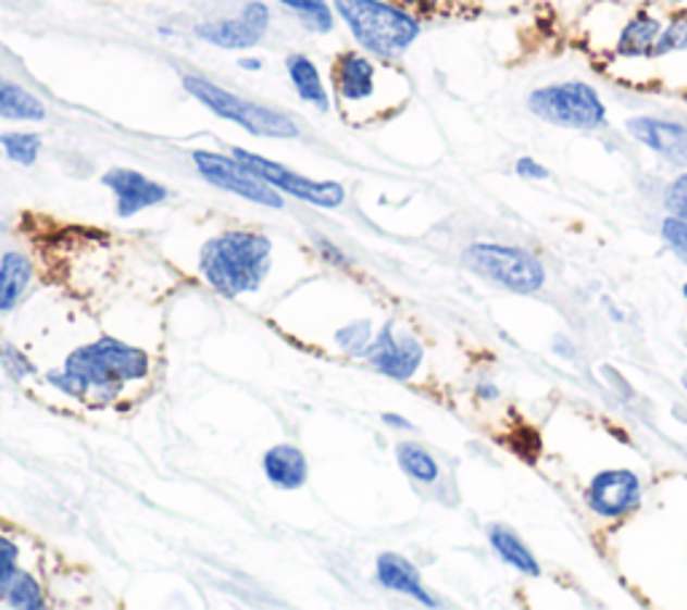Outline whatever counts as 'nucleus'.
Listing matches in <instances>:
<instances>
[{"instance_id": "nucleus-1", "label": "nucleus", "mask_w": 687, "mask_h": 610, "mask_svg": "<svg viewBox=\"0 0 687 610\" xmlns=\"http://www.w3.org/2000/svg\"><path fill=\"white\" fill-rule=\"evenodd\" d=\"M334 92L349 124H371L400 111L409 97V82L392 62L369 51H344L336 57Z\"/></svg>"}, {"instance_id": "nucleus-2", "label": "nucleus", "mask_w": 687, "mask_h": 610, "mask_svg": "<svg viewBox=\"0 0 687 610\" xmlns=\"http://www.w3.org/2000/svg\"><path fill=\"white\" fill-rule=\"evenodd\" d=\"M148 366L151 363L140 347L105 336L71 352L62 374H51V382L89 403H108L124 385L146 379Z\"/></svg>"}, {"instance_id": "nucleus-3", "label": "nucleus", "mask_w": 687, "mask_h": 610, "mask_svg": "<svg viewBox=\"0 0 687 610\" xmlns=\"http://www.w3.org/2000/svg\"><path fill=\"white\" fill-rule=\"evenodd\" d=\"M272 264V242L258 232H223L202 248V275L221 296L255 290Z\"/></svg>"}, {"instance_id": "nucleus-4", "label": "nucleus", "mask_w": 687, "mask_h": 610, "mask_svg": "<svg viewBox=\"0 0 687 610\" xmlns=\"http://www.w3.org/2000/svg\"><path fill=\"white\" fill-rule=\"evenodd\" d=\"M334 5L360 49L379 60L395 62L422 36V20L405 5L389 0H334Z\"/></svg>"}, {"instance_id": "nucleus-5", "label": "nucleus", "mask_w": 687, "mask_h": 610, "mask_svg": "<svg viewBox=\"0 0 687 610\" xmlns=\"http://www.w3.org/2000/svg\"><path fill=\"white\" fill-rule=\"evenodd\" d=\"M526 111L551 127L575 129V133H597L610 122L607 102L597 87L588 82H553L535 87L526 95Z\"/></svg>"}, {"instance_id": "nucleus-6", "label": "nucleus", "mask_w": 687, "mask_h": 610, "mask_svg": "<svg viewBox=\"0 0 687 610\" xmlns=\"http://www.w3.org/2000/svg\"><path fill=\"white\" fill-rule=\"evenodd\" d=\"M183 89L193 100L202 102L208 111H213L215 116L239 124V127L248 129L250 135H258V138H299V124L288 113L261 105V102L245 100V97L228 92V89L217 87V84L208 82V78L183 76Z\"/></svg>"}, {"instance_id": "nucleus-7", "label": "nucleus", "mask_w": 687, "mask_h": 610, "mask_svg": "<svg viewBox=\"0 0 687 610\" xmlns=\"http://www.w3.org/2000/svg\"><path fill=\"white\" fill-rule=\"evenodd\" d=\"M465 264L484 281H491L513 294H537L546 285V266L529 250L513 245L475 242L467 248Z\"/></svg>"}, {"instance_id": "nucleus-8", "label": "nucleus", "mask_w": 687, "mask_h": 610, "mask_svg": "<svg viewBox=\"0 0 687 610\" xmlns=\"http://www.w3.org/2000/svg\"><path fill=\"white\" fill-rule=\"evenodd\" d=\"M193 164H197L199 175H202L208 184L215 188H223L228 194H237V197L248 199V202L263 204V208L283 210V197L277 194V188L266 184L263 178H258L250 167H245L237 157H223V153L213 151H193L191 153Z\"/></svg>"}, {"instance_id": "nucleus-9", "label": "nucleus", "mask_w": 687, "mask_h": 610, "mask_svg": "<svg viewBox=\"0 0 687 610\" xmlns=\"http://www.w3.org/2000/svg\"><path fill=\"white\" fill-rule=\"evenodd\" d=\"M234 157L250 167L258 178H263L266 184H272L279 191L290 194V197L301 199V202L317 204V208H339L344 202V186L334 184V180H312L303 178V175L293 173V170L283 167V164L272 162L266 157H258V153L245 151V148H234Z\"/></svg>"}, {"instance_id": "nucleus-10", "label": "nucleus", "mask_w": 687, "mask_h": 610, "mask_svg": "<svg viewBox=\"0 0 687 610\" xmlns=\"http://www.w3.org/2000/svg\"><path fill=\"white\" fill-rule=\"evenodd\" d=\"M268 25H272V11L261 0L245 5L239 16L232 20H213L202 22L193 27V36L204 43H213L217 49H253L266 36Z\"/></svg>"}, {"instance_id": "nucleus-11", "label": "nucleus", "mask_w": 687, "mask_h": 610, "mask_svg": "<svg viewBox=\"0 0 687 610\" xmlns=\"http://www.w3.org/2000/svg\"><path fill=\"white\" fill-rule=\"evenodd\" d=\"M363 356L376 372L392 376V379L398 382H409L411 376L420 372L425 350H422L416 336L400 334V331L395 328V323H387V326L376 334V339L369 341Z\"/></svg>"}, {"instance_id": "nucleus-12", "label": "nucleus", "mask_w": 687, "mask_h": 610, "mask_svg": "<svg viewBox=\"0 0 687 610\" xmlns=\"http://www.w3.org/2000/svg\"><path fill=\"white\" fill-rule=\"evenodd\" d=\"M588 509L604 519H623L642 503V478L628 469L601 471L591 478L586 493Z\"/></svg>"}, {"instance_id": "nucleus-13", "label": "nucleus", "mask_w": 687, "mask_h": 610, "mask_svg": "<svg viewBox=\"0 0 687 610\" xmlns=\"http://www.w3.org/2000/svg\"><path fill=\"white\" fill-rule=\"evenodd\" d=\"M626 133L655 157L687 170V124L661 116H632Z\"/></svg>"}, {"instance_id": "nucleus-14", "label": "nucleus", "mask_w": 687, "mask_h": 610, "mask_svg": "<svg viewBox=\"0 0 687 610\" xmlns=\"http://www.w3.org/2000/svg\"><path fill=\"white\" fill-rule=\"evenodd\" d=\"M102 184L113 191L116 197V213L122 219H132L140 210L153 208V204H162L167 199V188L157 180H151L148 175L137 173V170L127 167H113L102 175Z\"/></svg>"}, {"instance_id": "nucleus-15", "label": "nucleus", "mask_w": 687, "mask_h": 610, "mask_svg": "<svg viewBox=\"0 0 687 610\" xmlns=\"http://www.w3.org/2000/svg\"><path fill=\"white\" fill-rule=\"evenodd\" d=\"M376 578H379V584L389 592L411 597V600L422 602L425 608H440V600H435V597L425 589V584H422L420 570L405 560V557L392 555V551L382 555L379 562H376Z\"/></svg>"}, {"instance_id": "nucleus-16", "label": "nucleus", "mask_w": 687, "mask_h": 610, "mask_svg": "<svg viewBox=\"0 0 687 610\" xmlns=\"http://www.w3.org/2000/svg\"><path fill=\"white\" fill-rule=\"evenodd\" d=\"M663 22L666 20H661L652 11L639 9L637 14H632L623 22L621 33L615 38V54L623 57V60H650L652 47H655L658 36L663 30Z\"/></svg>"}, {"instance_id": "nucleus-17", "label": "nucleus", "mask_w": 687, "mask_h": 610, "mask_svg": "<svg viewBox=\"0 0 687 610\" xmlns=\"http://www.w3.org/2000/svg\"><path fill=\"white\" fill-rule=\"evenodd\" d=\"M263 473L279 489H299L309 476L307 458L293 444H277L263 455Z\"/></svg>"}, {"instance_id": "nucleus-18", "label": "nucleus", "mask_w": 687, "mask_h": 610, "mask_svg": "<svg viewBox=\"0 0 687 610\" xmlns=\"http://www.w3.org/2000/svg\"><path fill=\"white\" fill-rule=\"evenodd\" d=\"M285 67H288V76L296 95H299L303 102L314 105L317 111H330V95L328 89H325L323 76H320L317 65H314L307 54H290Z\"/></svg>"}, {"instance_id": "nucleus-19", "label": "nucleus", "mask_w": 687, "mask_h": 610, "mask_svg": "<svg viewBox=\"0 0 687 610\" xmlns=\"http://www.w3.org/2000/svg\"><path fill=\"white\" fill-rule=\"evenodd\" d=\"M489 544L491 549H495V555L505 564H511L515 573L529 575V578H537V575H540V562H537V557L532 555L529 546H526L519 535L511 533V530L500 527V524L489 527Z\"/></svg>"}, {"instance_id": "nucleus-20", "label": "nucleus", "mask_w": 687, "mask_h": 610, "mask_svg": "<svg viewBox=\"0 0 687 610\" xmlns=\"http://www.w3.org/2000/svg\"><path fill=\"white\" fill-rule=\"evenodd\" d=\"M0 116L11 119V122H43L46 105L41 97L0 76Z\"/></svg>"}, {"instance_id": "nucleus-21", "label": "nucleus", "mask_w": 687, "mask_h": 610, "mask_svg": "<svg viewBox=\"0 0 687 610\" xmlns=\"http://www.w3.org/2000/svg\"><path fill=\"white\" fill-rule=\"evenodd\" d=\"M33 277V264L22 253H5L0 261V312L11 310L20 301L22 290Z\"/></svg>"}, {"instance_id": "nucleus-22", "label": "nucleus", "mask_w": 687, "mask_h": 610, "mask_svg": "<svg viewBox=\"0 0 687 610\" xmlns=\"http://www.w3.org/2000/svg\"><path fill=\"white\" fill-rule=\"evenodd\" d=\"M0 600L25 610H38L46 606L41 584L30 573H25V570H14L9 578L0 581Z\"/></svg>"}, {"instance_id": "nucleus-23", "label": "nucleus", "mask_w": 687, "mask_h": 610, "mask_svg": "<svg viewBox=\"0 0 687 610\" xmlns=\"http://www.w3.org/2000/svg\"><path fill=\"white\" fill-rule=\"evenodd\" d=\"M279 5L290 11L309 33L328 36L334 30V9L328 5V0H279Z\"/></svg>"}, {"instance_id": "nucleus-24", "label": "nucleus", "mask_w": 687, "mask_h": 610, "mask_svg": "<svg viewBox=\"0 0 687 610\" xmlns=\"http://www.w3.org/2000/svg\"><path fill=\"white\" fill-rule=\"evenodd\" d=\"M398 463L420 484H435L440 476L438 460L427 449H422L420 444H398Z\"/></svg>"}, {"instance_id": "nucleus-25", "label": "nucleus", "mask_w": 687, "mask_h": 610, "mask_svg": "<svg viewBox=\"0 0 687 610\" xmlns=\"http://www.w3.org/2000/svg\"><path fill=\"white\" fill-rule=\"evenodd\" d=\"M683 51H687V9L677 11L663 22V30L655 47H652L650 60H663V57L683 54Z\"/></svg>"}, {"instance_id": "nucleus-26", "label": "nucleus", "mask_w": 687, "mask_h": 610, "mask_svg": "<svg viewBox=\"0 0 687 610\" xmlns=\"http://www.w3.org/2000/svg\"><path fill=\"white\" fill-rule=\"evenodd\" d=\"M0 146H3L5 157L11 162L22 164V167H33L38 157H41L43 140L36 133H3L0 135Z\"/></svg>"}, {"instance_id": "nucleus-27", "label": "nucleus", "mask_w": 687, "mask_h": 610, "mask_svg": "<svg viewBox=\"0 0 687 610\" xmlns=\"http://www.w3.org/2000/svg\"><path fill=\"white\" fill-rule=\"evenodd\" d=\"M661 235L669 242V248L677 253V259L687 264V221L677 219V215H666L661 221Z\"/></svg>"}, {"instance_id": "nucleus-28", "label": "nucleus", "mask_w": 687, "mask_h": 610, "mask_svg": "<svg viewBox=\"0 0 687 610\" xmlns=\"http://www.w3.org/2000/svg\"><path fill=\"white\" fill-rule=\"evenodd\" d=\"M371 339V323L369 321H360V323H349L347 328H341L336 334V341L344 347L347 352L358 356V352H365Z\"/></svg>"}, {"instance_id": "nucleus-29", "label": "nucleus", "mask_w": 687, "mask_h": 610, "mask_svg": "<svg viewBox=\"0 0 687 610\" xmlns=\"http://www.w3.org/2000/svg\"><path fill=\"white\" fill-rule=\"evenodd\" d=\"M663 204H666L669 215H677V219L687 221V170H683V173L666 186Z\"/></svg>"}, {"instance_id": "nucleus-30", "label": "nucleus", "mask_w": 687, "mask_h": 610, "mask_svg": "<svg viewBox=\"0 0 687 610\" xmlns=\"http://www.w3.org/2000/svg\"><path fill=\"white\" fill-rule=\"evenodd\" d=\"M0 361H3L5 372L14 376V379H25V376H30L33 372H36V369H33V363L27 361V358L11 345L0 347Z\"/></svg>"}, {"instance_id": "nucleus-31", "label": "nucleus", "mask_w": 687, "mask_h": 610, "mask_svg": "<svg viewBox=\"0 0 687 610\" xmlns=\"http://www.w3.org/2000/svg\"><path fill=\"white\" fill-rule=\"evenodd\" d=\"M515 175L524 180H548L551 178V170L546 167L542 162H537L535 157H519L515 159Z\"/></svg>"}, {"instance_id": "nucleus-32", "label": "nucleus", "mask_w": 687, "mask_h": 610, "mask_svg": "<svg viewBox=\"0 0 687 610\" xmlns=\"http://www.w3.org/2000/svg\"><path fill=\"white\" fill-rule=\"evenodd\" d=\"M16 562H20V546L11 538H5V535H0V581L9 578L14 570H20Z\"/></svg>"}, {"instance_id": "nucleus-33", "label": "nucleus", "mask_w": 687, "mask_h": 610, "mask_svg": "<svg viewBox=\"0 0 687 610\" xmlns=\"http://www.w3.org/2000/svg\"><path fill=\"white\" fill-rule=\"evenodd\" d=\"M475 393H478L480 401H495V398L500 396V390H497L495 385H489V382H480V385L475 387Z\"/></svg>"}, {"instance_id": "nucleus-34", "label": "nucleus", "mask_w": 687, "mask_h": 610, "mask_svg": "<svg viewBox=\"0 0 687 610\" xmlns=\"http://www.w3.org/2000/svg\"><path fill=\"white\" fill-rule=\"evenodd\" d=\"M382 420H385V423H387V425H392V427H400V431H411V427H414V425H411V423H409V420H405V418H400V414H389V412H387V414H382Z\"/></svg>"}, {"instance_id": "nucleus-35", "label": "nucleus", "mask_w": 687, "mask_h": 610, "mask_svg": "<svg viewBox=\"0 0 687 610\" xmlns=\"http://www.w3.org/2000/svg\"><path fill=\"white\" fill-rule=\"evenodd\" d=\"M239 67H245V71H261V60H255V57H245V60H239Z\"/></svg>"}, {"instance_id": "nucleus-36", "label": "nucleus", "mask_w": 687, "mask_h": 610, "mask_svg": "<svg viewBox=\"0 0 687 610\" xmlns=\"http://www.w3.org/2000/svg\"><path fill=\"white\" fill-rule=\"evenodd\" d=\"M414 5H420V9H438L440 3H446V0H411Z\"/></svg>"}, {"instance_id": "nucleus-37", "label": "nucleus", "mask_w": 687, "mask_h": 610, "mask_svg": "<svg viewBox=\"0 0 687 610\" xmlns=\"http://www.w3.org/2000/svg\"><path fill=\"white\" fill-rule=\"evenodd\" d=\"M683 296H685V301H687V283L683 285Z\"/></svg>"}, {"instance_id": "nucleus-38", "label": "nucleus", "mask_w": 687, "mask_h": 610, "mask_svg": "<svg viewBox=\"0 0 687 610\" xmlns=\"http://www.w3.org/2000/svg\"><path fill=\"white\" fill-rule=\"evenodd\" d=\"M685 390H687V374H685Z\"/></svg>"}]
</instances>
